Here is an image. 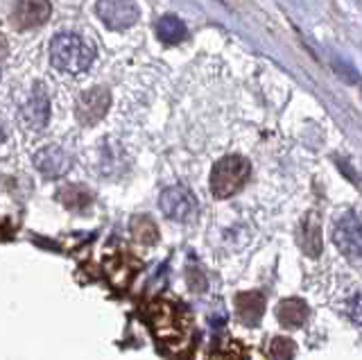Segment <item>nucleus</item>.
Instances as JSON below:
<instances>
[{
    "mask_svg": "<svg viewBox=\"0 0 362 360\" xmlns=\"http://www.w3.org/2000/svg\"><path fill=\"white\" fill-rule=\"evenodd\" d=\"M95 59V48L73 32H59L50 41V62L66 75H82Z\"/></svg>",
    "mask_w": 362,
    "mask_h": 360,
    "instance_id": "nucleus-1",
    "label": "nucleus"
},
{
    "mask_svg": "<svg viewBox=\"0 0 362 360\" xmlns=\"http://www.w3.org/2000/svg\"><path fill=\"white\" fill-rule=\"evenodd\" d=\"M249 173H252V166H249L245 156H238V154L222 156L211 170V179H209L211 193L218 199H226L235 195L249 179Z\"/></svg>",
    "mask_w": 362,
    "mask_h": 360,
    "instance_id": "nucleus-2",
    "label": "nucleus"
},
{
    "mask_svg": "<svg viewBox=\"0 0 362 360\" xmlns=\"http://www.w3.org/2000/svg\"><path fill=\"white\" fill-rule=\"evenodd\" d=\"M150 322L154 326V333L161 342L168 344H177L186 337V324H184V315L175 308L173 303L168 301H156L150 308Z\"/></svg>",
    "mask_w": 362,
    "mask_h": 360,
    "instance_id": "nucleus-3",
    "label": "nucleus"
},
{
    "mask_svg": "<svg viewBox=\"0 0 362 360\" xmlns=\"http://www.w3.org/2000/svg\"><path fill=\"white\" fill-rule=\"evenodd\" d=\"M95 12L109 30H127L141 16L134 0H98Z\"/></svg>",
    "mask_w": 362,
    "mask_h": 360,
    "instance_id": "nucleus-4",
    "label": "nucleus"
},
{
    "mask_svg": "<svg viewBox=\"0 0 362 360\" xmlns=\"http://www.w3.org/2000/svg\"><path fill=\"white\" fill-rule=\"evenodd\" d=\"M111 107V93L107 86H93L84 91L75 103V116L82 125H95L107 116Z\"/></svg>",
    "mask_w": 362,
    "mask_h": 360,
    "instance_id": "nucleus-5",
    "label": "nucleus"
},
{
    "mask_svg": "<svg viewBox=\"0 0 362 360\" xmlns=\"http://www.w3.org/2000/svg\"><path fill=\"white\" fill-rule=\"evenodd\" d=\"M333 243L337 245V250L360 258L362 256V222L354 211H346L342 218L337 220L335 229H333Z\"/></svg>",
    "mask_w": 362,
    "mask_h": 360,
    "instance_id": "nucleus-6",
    "label": "nucleus"
},
{
    "mask_svg": "<svg viewBox=\"0 0 362 360\" xmlns=\"http://www.w3.org/2000/svg\"><path fill=\"white\" fill-rule=\"evenodd\" d=\"M50 0H16L9 18L16 30H34L50 18Z\"/></svg>",
    "mask_w": 362,
    "mask_h": 360,
    "instance_id": "nucleus-7",
    "label": "nucleus"
},
{
    "mask_svg": "<svg viewBox=\"0 0 362 360\" xmlns=\"http://www.w3.org/2000/svg\"><path fill=\"white\" fill-rule=\"evenodd\" d=\"M21 120H23V125H25V129H30V132H41V129H45V125H48L50 98L41 84L34 86L32 95L25 100V105L21 107Z\"/></svg>",
    "mask_w": 362,
    "mask_h": 360,
    "instance_id": "nucleus-8",
    "label": "nucleus"
},
{
    "mask_svg": "<svg viewBox=\"0 0 362 360\" xmlns=\"http://www.w3.org/2000/svg\"><path fill=\"white\" fill-rule=\"evenodd\" d=\"M158 207H161L163 216H168L170 220L186 222L192 213H195V197H192V193L184 186H170L161 193Z\"/></svg>",
    "mask_w": 362,
    "mask_h": 360,
    "instance_id": "nucleus-9",
    "label": "nucleus"
},
{
    "mask_svg": "<svg viewBox=\"0 0 362 360\" xmlns=\"http://www.w3.org/2000/svg\"><path fill=\"white\" fill-rule=\"evenodd\" d=\"M34 166L37 170L48 177V179H57V177H64L73 166V156L68 154L66 150L57 148V145H48V148H41L37 154L32 156Z\"/></svg>",
    "mask_w": 362,
    "mask_h": 360,
    "instance_id": "nucleus-10",
    "label": "nucleus"
},
{
    "mask_svg": "<svg viewBox=\"0 0 362 360\" xmlns=\"http://www.w3.org/2000/svg\"><path fill=\"white\" fill-rule=\"evenodd\" d=\"M265 297L260 292H240L235 295V315L245 326H256L263 320Z\"/></svg>",
    "mask_w": 362,
    "mask_h": 360,
    "instance_id": "nucleus-11",
    "label": "nucleus"
},
{
    "mask_svg": "<svg viewBox=\"0 0 362 360\" xmlns=\"http://www.w3.org/2000/svg\"><path fill=\"white\" fill-rule=\"evenodd\" d=\"M308 315H310L308 303L303 299H294V297L283 299L276 308V318L283 329H299V326H303L305 320H308Z\"/></svg>",
    "mask_w": 362,
    "mask_h": 360,
    "instance_id": "nucleus-12",
    "label": "nucleus"
},
{
    "mask_svg": "<svg viewBox=\"0 0 362 360\" xmlns=\"http://www.w3.org/2000/svg\"><path fill=\"white\" fill-rule=\"evenodd\" d=\"M299 245L310 258H317L322 254V229H320V220H317V213H308V216L301 220Z\"/></svg>",
    "mask_w": 362,
    "mask_h": 360,
    "instance_id": "nucleus-13",
    "label": "nucleus"
},
{
    "mask_svg": "<svg viewBox=\"0 0 362 360\" xmlns=\"http://www.w3.org/2000/svg\"><path fill=\"white\" fill-rule=\"evenodd\" d=\"M156 37L161 39L163 43H170V46H175V43H181L186 39V25L184 21L175 14H165L156 21Z\"/></svg>",
    "mask_w": 362,
    "mask_h": 360,
    "instance_id": "nucleus-14",
    "label": "nucleus"
},
{
    "mask_svg": "<svg viewBox=\"0 0 362 360\" xmlns=\"http://www.w3.org/2000/svg\"><path fill=\"white\" fill-rule=\"evenodd\" d=\"M57 197L62 199V204L66 209H73V211H84V209H88L90 204H93V195H90V190L84 188V186H79V184L62 188Z\"/></svg>",
    "mask_w": 362,
    "mask_h": 360,
    "instance_id": "nucleus-15",
    "label": "nucleus"
},
{
    "mask_svg": "<svg viewBox=\"0 0 362 360\" xmlns=\"http://www.w3.org/2000/svg\"><path fill=\"white\" fill-rule=\"evenodd\" d=\"M129 231L141 245H154L158 240V229L152 218L147 216H136L129 224Z\"/></svg>",
    "mask_w": 362,
    "mask_h": 360,
    "instance_id": "nucleus-16",
    "label": "nucleus"
},
{
    "mask_svg": "<svg viewBox=\"0 0 362 360\" xmlns=\"http://www.w3.org/2000/svg\"><path fill=\"white\" fill-rule=\"evenodd\" d=\"M136 267H139V265H134V267H132L129 258H124V256H113L111 261H107V272H109V279H111L116 286H120V277H122V288L127 286L129 281L134 279Z\"/></svg>",
    "mask_w": 362,
    "mask_h": 360,
    "instance_id": "nucleus-17",
    "label": "nucleus"
},
{
    "mask_svg": "<svg viewBox=\"0 0 362 360\" xmlns=\"http://www.w3.org/2000/svg\"><path fill=\"white\" fill-rule=\"evenodd\" d=\"M297 352V344H294L290 337H274L269 342V356L272 358H281V360H290Z\"/></svg>",
    "mask_w": 362,
    "mask_h": 360,
    "instance_id": "nucleus-18",
    "label": "nucleus"
},
{
    "mask_svg": "<svg viewBox=\"0 0 362 360\" xmlns=\"http://www.w3.org/2000/svg\"><path fill=\"white\" fill-rule=\"evenodd\" d=\"M349 315L358 324H362V295H358V297H354V299L349 301Z\"/></svg>",
    "mask_w": 362,
    "mask_h": 360,
    "instance_id": "nucleus-19",
    "label": "nucleus"
},
{
    "mask_svg": "<svg viewBox=\"0 0 362 360\" xmlns=\"http://www.w3.org/2000/svg\"><path fill=\"white\" fill-rule=\"evenodd\" d=\"M5 57H7V43H5V37L0 35V69H3Z\"/></svg>",
    "mask_w": 362,
    "mask_h": 360,
    "instance_id": "nucleus-20",
    "label": "nucleus"
},
{
    "mask_svg": "<svg viewBox=\"0 0 362 360\" xmlns=\"http://www.w3.org/2000/svg\"><path fill=\"white\" fill-rule=\"evenodd\" d=\"M3 141H5V129H3V125H0V145H3Z\"/></svg>",
    "mask_w": 362,
    "mask_h": 360,
    "instance_id": "nucleus-21",
    "label": "nucleus"
}]
</instances>
